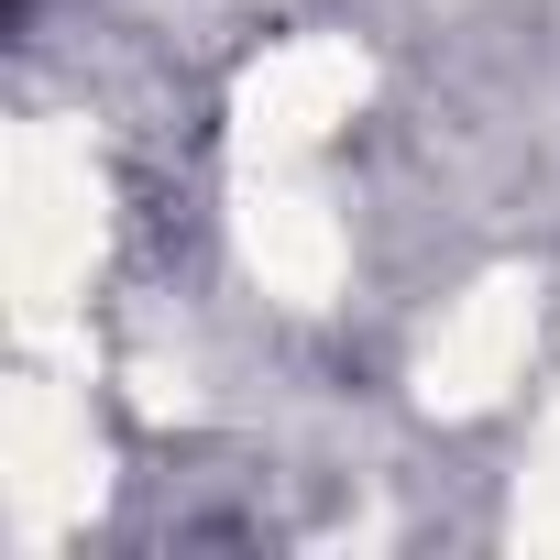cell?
<instances>
[{
	"label": "cell",
	"mask_w": 560,
	"mask_h": 560,
	"mask_svg": "<svg viewBox=\"0 0 560 560\" xmlns=\"http://www.w3.org/2000/svg\"><path fill=\"white\" fill-rule=\"evenodd\" d=\"M12 12H34V0H12Z\"/></svg>",
	"instance_id": "1"
}]
</instances>
